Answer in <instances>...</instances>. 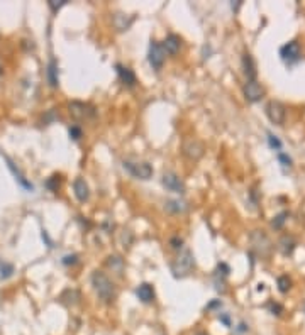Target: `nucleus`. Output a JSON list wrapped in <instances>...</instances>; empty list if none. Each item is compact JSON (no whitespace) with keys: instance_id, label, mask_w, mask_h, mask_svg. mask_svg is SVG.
Masks as SVG:
<instances>
[{"instance_id":"f257e3e1","label":"nucleus","mask_w":305,"mask_h":335,"mask_svg":"<svg viewBox=\"0 0 305 335\" xmlns=\"http://www.w3.org/2000/svg\"><path fill=\"white\" fill-rule=\"evenodd\" d=\"M92 286L93 291L97 293L98 300L104 301V303H114V300L117 298V288L104 271L92 272Z\"/></svg>"},{"instance_id":"f03ea898","label":"nucleus","mask_w":305,"mask_h":335,"mask_svg":"<svg viewBox=\"0 0 305 335\" xmlns=\"http://www.w3.org/2000/svg\"><path fill=\"white\" fill-rule=\"evenodd\" d=\"M171 272L175 278H183V276H188L192 272V269L195 268V259H193V254L190 249H181L178 252L173 263L170 264Z\"/></svg>"},{"instance_id":"7ed1b4c3","label":"nucleus","mask_w":305,"mask_h":335,"mask_svg":"<svg viewBox=\"0 0 305 335\" xmlns=\"http://www.w3.org/2000/svg\"><path fill=\"white\" fill-rule=\"evenodd\" d=\"M249 241L251 246H253V251L258 252V256H261V258H268L271 249H273V244H271L270 237L263 230H253L249 234Z\"/></svg>"},{"instance_id":"20e7f679","label":"nucleus","mask_w":305,"mask_h":335,"mask_svg":"<svg viewBox=\"0 0 305 335\" xmlns=\"http://www.w3.org/2000/svg\"><path fill=\"white\" fill-rule=\"evenodd\" d=\"M122 166H124V169H127V173L131 176L138 178V180H150L152 176V166L150 163H146V161H136V163L124 161Z\"/></svg>"},{"instance_id":"39448f33","label":"nucleus","mask_w":305,"mask_h":335,"mask_svg":"<svg viewBox=\"0 0 305 335\" xmlns=\"http://www.w3.org/2000/svg\"><path fill=\"white\" fill-rule=\"evenodd\" d=\"M68 112L75 121H83V119H92L95 117V107H92L90 103L73 100L68 103Z\"/></svg>"},{"instance_id":"423d86ee","label":"nucleus","mask_w":305,"mask_h":335,"mask_svg":"<svg viewBox=\"0 0 305 335\" xmlns=\"http://www.w3.org/2000/svg\"><path fill=\"white\" fill-rule=\"evenodd\" d=\"M181 152H183L185 158H188L190 161H199L205 152V146L195 137H188L183 140L181 144Z\"/></svg>"},{"instance_id":"0eeeda50","label":"nucleus","mask_w":305,"mask_h":335,"mask_svg":"<svg viewBox=\"0 0 305 335\" xmlns=\"http://www.w3.org/2000/svg\"><path fill=\"white\" fill-rule=\"evenodd\" d=\"M161 183L168 192L173 193H178V195H183L185 193V183L183 180L176 175L175 171H164L163 178H161Z\"/></svg>"},{"instance_id":"6e6552de","label":"nucleus","mask_w":305,"mask_h":335,"mask_svg":"<svg viewBox=\"0 0 305 335\" xmlns=\"http://www.w3.org/2000/svg\"><path fill=\"white\" fill-rule=\"evenodd\" d=\"M164 56H166V53H164V49H163L161 44L156 43V41H151L150 53H148V61H150L151 68L156 69V71H159V69L163 68Z\"/></svg>"},{"instance_id":"1a4fd4ad","label":"nucleus","mask_w":305,"mask_h":335,"mask_svg":"<svg viewBox=\"0 0 305 335\" xmlns=\"http://www.w3.org/2000/svg\"><path fill=\"white\" fill-rule=\"evenodd\" d=\"M266 115H268V119H270V121L275 124V126H282V124L285 122V117H287L285 105H283V103H280V102H277V100L268 102V105H266Z\"/></svg>"},{"instance_id":"9d476101","label":"nucleus","mask_w":305,"mask_h":335,"mask_svg":"<svg viewBox=\"0 0 305 335\" xmlns=\"http://www.w3.org/2000/svg\"><path fill=\"white\" fill-rule=\"evenodd\" d=\"M242 93H244L248 102L256 103L265 97V88H263V85L258 83L256 80H251V81H246L244 86H242Z\"/></svg>"},{"instance_id":"9b49d317","label":"nucleus","mask_w":305,"mask_h":335,"mask_svg":"<svg viewBox=\"0 0 305 335\" xmlns=\"http://www.w3.org/2000/svg\"><path fill=\"white\" fill-rule=\"evenodd\" d=\"M280 56H282V60L287 61V63H295V61H299L300 56H302V48H300V44L297 43V41H290V43L283 44V46L280 48Z\"/></svg>"},{"instance_id":"f8f14e48","label":"nucleus","mask_w":305,"mask_h":335,"mask_svg":"<svg viewBox=\"0 0 305 335\" xmlns=\"http://www.w3.org/2000/svg\"><path fill=\"white\" fill-rule=\"evenodd\" d=\"M115 69H117L119 80L122 81V85L127 86V88H133L138 83V78H136L134 71L131 68H127L124 65H115Z\"/></svg>"},{"instance_id":"ddd939ff","label":"nucleus","mask_w":305,"mask_h":335,"mask_svg":"<svg viewBox=\"0 0 305 335\" xmlns=\"http://www.w3.org/2000/svg\"><path fill=\"white\" fill-rule=\"evenodd\" d=\"M73 193H75L76 200L81 201V203H85V201H88L90 198V188L88 185H86V181L83 178L78 176L75 181H73Z\"/></svg>"},{"instance_id":"4468645a","label":"nucleus","mask_w":305,"mask_h":335,"mask_svg":"<svg viewBox=\"0 0 305 335\" xmlns=\"http://www.w3.org/2000/svg\"><path fill=\"white\" fill-rule=\"evenodd\" d=\"M136 296H138V300L141 301V303H152L156 298V293H154V288H152V284L150 283H143L139 284L138 288H136Z\"/></svg>"},{"instance_id":"2eb2a0df","label":"nucleus","mask_w":305,"mask_h":335,"mask_svg":"<svg viewBox=\"0 0 305 335\" xmlns=\"http://www.w3.org/2000/svg\"><path fill=\"white\" fill-rule=\"evenodd\" d=\"M3 159L7 161V166H9V169H10V171H12V175L15 176V180L19 181V185L22 186V188L29 190V192H32V190H34V186H32V183H31V181L27 180L26 176H24V173L20 171L19 168H15V164L12 163V161H10L9 158H7V156H3Z\"/></svg>"},{"instance_id":"dca6fc26","label":"nucleus","mask_w":305,"mask_h":335,"mask_svg":"<svg viewBox=\"0 0 305 335\" xmlns=\"http://www.w3.org/2000/svg\"><path fill=\"white\" fill-rule=\"evenodd\" d=\"M163 49H164V53L166 55H176V53L180 51V46H181V39H180V36H176V34H170V36H166V39L163 41Z\"/></svg>"},{"instance_id":"f3484780","label":"nucleus","mask_w":305,"mask_h":335,"mask_svg":"<svg viewBox=\"0 0 305 335\" xmlns=\"http://www.w3.org/2000/svg\"><path fill=\"white\" fill-rule=\"evenodd\" d=\"M242 71H244L248 81L256 80V65H254V60L249 53H246V55L242 56Z\"/></svg>"},{"instance_id":"a211bd4d","label":"nucleus","mask_w":305,"mask_h":335,"mask_svg":"<svg viewBox=\"0 0 305 335\" xmlns=\"http://www.w3.org/2000/svg\"><path fill=\"white\" fill-rule=\"evenodd\" d=\"M46 78H48V83L51 85L53 88H58V85H60V78H58V63H56V60H53V58L48 63Z\"/></svg>"},{"instance_id":"6ab92c4d","label":"nucleus","mask_w":305,"mask_h":335,"mask_svg":"<svg viewBox=\"0 0 305 335\" xmlns=\"http://www.w3.org/2000/svg\"><path fill=\"white\" fill-rule=\"evenodd\" d=\"M164 210L170 212V213L180 215V213H185L188 210V203L183 200H168L166 203H164Z\"/></svg>"},{"instance_id":"aec40b11","label":"nucleus","mask_w":305,"mask_h":335,"mask_svg":"<svg viewBox=\"0 0 305 335\" xmlns=\"http://www.w3.org/2000/svg\"><path fill=\"white\" fill-rule=\"evenodd\" d=\"M295 246H297V242H295V239L292 237V235H283V237L280 239V242H278L280 251H282L285 256H290L292 252H294Z\"/></svg>"},{"instance_id":"412c9836","label":"nucleus","mask_w":305,"mask_h":335,"mask_svg":"<svg viewBox=\"0 0 305 335\" xmlns=\"http://www.w3.org/2000/svg\"><path fill=\"white\" fill-rule=\"evenodd\" d=\"M107 266L117 272V274H122V271H124V261H122L121 256H109L107 258Z\"/></svg>"},{"instance_id":"4be33fe9","label":"nucleus","mask_w":305,"mask_h":335,"mask_svg":"<svg viewBox=\"0 0 305 335\" xmlns=\"http://www.w3.org/2000/svg\"><path fill=\"white\" fill-rule=\"evenodd\" d=\"M131 24H133V19H127L124 14H115L114 15V26L117 31H127V29L131 27Z\"/></svg>"},{"instance_id":"5701e85b","label":"nucleus","mask_w":305,"mask_h":335,"mask_svg":"<svg viewBox=\"0 0 305 335\" xmlns=\"http://www.w3.org/2000/svg\"><path fill=\"white\" fill-rule=\"evenodd\" d=\"M61 296H65V298L68 296L67 305H76L78 300H80V293H78L76 289H67V291H63V295Z\"/></svg>"},{"instance_id":"b1692460","label":"nucleus","mask_w":305,"mask_h":335,"mask_svg":"<svg viewBox=\"0 0 305 335\" xmlns=\"http://www.w3.org/2000/svg\"><path fill=\"white\" fill-rule=\"evenodd\" d=\"M12 274H14V266L9 263H3L2 266H0V278L7 279V278H10Z\"/></svg>"},{"instance_id":"393cba45","label":"nucleus","mask_w":305,"mask_h":335,"mask_svg":"<svg viewBox=\"0 0 305 335\" xmlns=\"http://www.w3.org/2000/svg\"><path fill=\"white\" fill-rule=\"evenodd\" d=\"M292 288V281H290V278L288 276H280L278 278V289L282 293H287L288 289Z\"/></svg>"},{"instance_id":"a878e982","label":"nucleus","mask_w":305,"mask_h":335,"mask_svg":"<svg viewBox=\"0 0 305 335\" xmlns=\"http://www.w3.org/2000/svg\"><path fill=\"white\" fill-rule=\"evenodd\" d=\"M65 5H67V0H48V7L51 9L53 14H56V12Z\"/></svg>"},{"instance_id":"bb28decb","label":"nucleus","mask_w":305,"mask_h":335,"mask_svg":"<svg viewBox=\"0 0 305 335\" xmlns=\"http://www.w3.org/2000/svg\"><path fill=\"white\" fill-rule=\"evenodd\" d=\"M287 217H288L287 212H282L280 215H277V217H275V220L271 222V227H273V229H282L283 223H285V220H287Z\"/></svg>"},{"instance_id":"cd10ccee","label":"nucleus","mask_w":305,"mask_h":335,"mask_svg":"<svg viewBox=\"0 0 305 335\" xmlns=\"http://www.w3.org/2000/svg\"><path fill=\"white\" fill-rule=\"evenodd\" d=\"M268 142H270V147L275 149V151H280L282 149V142H280V139L277 135H273L271 132H268Z\"/></svg>"},{"instance_id":"c85d7f7f","label":"nucleus","mask_w":305,"mask_h":335,"mask_svg":"<svg viewBox=\"0 0 305 335\" xmlns=\"http://www.w3.org/2000/svg\"><path fill=\"white\" fill-rule=\"evenodd\" d=\"M81 135H83V131H81L80 126H72L70 127V137L73 140H80Z\"/></svg>"},{"instance_id":"c756f323","label":"nucleus","mask_w":305,"mask_h":335,"mask_svg":"<svg viewBox=\"0 0 305 335\" xmlns=\"http://www.w3.org/2000/svg\"><path fill=\"white\" fill-rule=\"evenodd\" d=\"M46 186L49 190H51V192H56L58 188H60V176H51L49 178V180L46 181Z\"/></svg>"},{"instance_id":"7c9ffc66","label":"nucleus","mask_w":305,"mask_h":335,"mask_svg":"<svg viewBox=\"0 0 305 335\" xmlns=\"http://www.w3.org/2000/svg\"><path fill=\"white\" fill-rule=\"evenodd\" d=\"M278 161L282 163V166H292V158L290 156H287L285 152H278Z\"/></svg>"},{"instance_id":"2f4dec72","label":"nucleus","mask_w":305,"mask_h":335,"mask_svg":"<svg viewBox=\"0 0 305 335\" xmlns=\"http://www.w3.org/2000/svg\"><path fill=\"white\" fill-rule=\"evenodd\" d=\"M61 263L65 264V266H70V264H76L78 263V256L76 254H72V256H65L63 258V261H61Z\"/></svg>"},{"instance_id":"473e14b6","label":"nucleus","mask_w":305,"mask_h":335,"mask_svg":"<svg viewBox=\"0 0 305 335\" xmlns=\"http://www.w3.org/2000/svg\"><path fill=\"white\" fill-rule=\"evenodd\" d=\"M170 246H171V249H181V246H183V239L176 235V237H173L170 241Z\"/></svg>"},{"instance_id":"72a5a7b5","label":"nucleus","mask_w":305,"mask_h":335,"mask_svg":"<svg viewBox=\"0 0 305 335\" xmlns=\"http://www.w3.org/2000/svg\"><path fill=\"white\" fill-rule=\"evenodd\" d=\"M221 307H222V301L221 300H216V301H210L205 310H209V312H210V310H216V308H221Z\"/></svg>"},{"instance_id":"f704fd0d","label":"nucleus","mask_w":305,"mask_h":335,"mask_svg":"<svg viewBox=\"0 0 305 335\" xmlns=\"http://www.w3.org/2000/svg\"><path fill=\"white\" fill-rule=\"evenodd\" d=\"M270 308H271V312H273V315H280V313H282V310H283L277 303H270Z\"/></svg>"},{"instance_id":"c9c22d12","label":"nucleus","mask_w":305,"mask_h":335,"mask_svg":"<svg viewBox=\"0 0 305 335\" xmlns=\"http://www.w3.org/2000/svg\"><path fill=\"white\" fill-rule=\"evenodd\" d=\"M219 320L224 322V324L228 325V327H230V322H229V317L228 315H219Z\"/></svg>"},{"instance_id":"e433bc0d","label":"nucleus","mask_w":305,"mask_h":335,"mask_svg":"<svg viewBox=\"0 0 305 335\" xmlns=\"http://www.w3.org/2000/svg\"><path fill=\"white\" fill-rule=\"evenodd\" d=\"M248 327H246V324H239V327H237V332L241 334V332H248Z\"/></svg>"},{"instance_id":"4c0bfd02","label":"nucleus","mask_w":305,"mask_h":335,"mask_svg":"<svg viewBox=\"0 0 305 335\" xmlns=\"http://www.w3.org/2000/svg\"><path fill=\"white\" fill-rule=\"evenodd\" d=\"M239 5H241V2H236V3H232V10H237V9H239Z\"/></svg>"},{"instance_id":"58836bf2","label":"nucleus","mask_w":305,"mask_h":335,"mask_svg":"<svg viewBox=\"0 0 305 335\" xmlns=\"http://www.w3.org/2000/svg\"><path fill=\"white\" fill-rule=\"evenodd\" d=\"M195 335H207V334H205V332H197Z\"/></svg>"},{"instance_id":"ea45409f","label":"nucleus","mask_w":305,"mask_h":335,"mask_svg":"<svg viewBox=\"0 0 305 335\" xmlns=\"http://www.w3.org/2000/svg\"><path fill=\"white\" fill-rule=\"evenodd\" d=\"M0 74H2V65H0Z\"/></svg>"},{"instance_id":"a19ab883","label":"nucleus","mask_w":305,"mask_h":335,"mask_svg":"<svg viewBox=\"0 0 305 335\" xmlns=\"http://www.w3.org/2000/svg\"><path fill=\"white\" fill-rule=\"evenodd\" d=\"M304 312H305V305H304Z\"/></svg>"}]
</instances>
